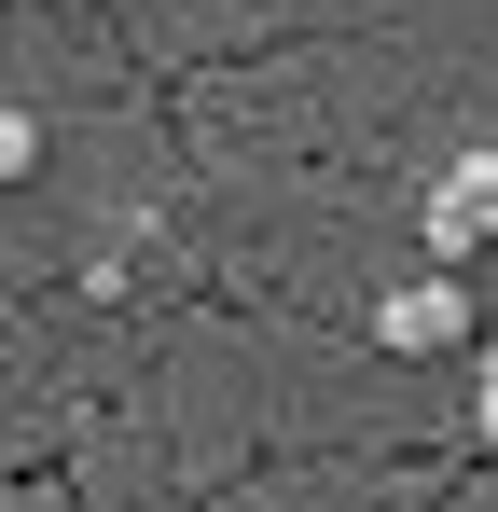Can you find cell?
Here are the masks:
<instances>
[{
    "mask_svg": "<svg viewBox=\"0 0 498 512\" xmlns=\"http://www.w3.org/2000/svg\"><path fill=\"white\" fill-rule=\"evenodd\" d=\"M415 236L443 263H471V250H498V153H457V167L429 180V208H415Z\"/></svg>",
    "mask_w": 498,
    "mask_h": 512,
    "instance_id": "1",
    "label": "cell"
},
{
    "mask_svg": "<svg viewBox=\"0 0 498 512\" xmlns=\"http://www.w3.org/2000/svg\"><path fill=\"white\" fill-rule=\"evenodd\" d=\"M56 14H83V0H56Z\"/></svg>",
    "mask_w": 498,
    "mask_h": 512,
    "instance_id": "6",
    "label": "cell"
},
{
    "mask_svg": "<svg viewBox=\"0 0 498 512\" xmlns=\"http://www.w3.org/2000/svg\"><path fill=\"white\" fill-rule=\"evenodd\" d=\"M485 374H498V333H485Z\"/></svg>",
    "mask_w": 498,
    "mask_h": 512,
    "instance_id": "5",
    "label": "cell"
},
{
    "mask_svg": "<svg viewBox=\"0 0 498 512\" xmlns=\"http://www.w3.org/2000/svg\"><path fill=\"white\" fill-rule=\"evenodd\" d=\"M471 429H485V443H498V374H485V402H471Z\"/></svg>",
    "mask_w": 498,
    "mask_h": 512,
    "instance_id": "4",
    "label": "cell"
},
{
    "mask_svg": "<svg viewBox=\"0 0 498 512\" xmlns=\"http://www.w3.org/2000/svg\"><path fill=\"white\" fill-rule=\"evenodd\" d=\"M42 167V125H28V111H0V180H28Z\"/></svg>",
    "mask_w": 498,
    "mask_h": 512,
    "instance_id": "3",
    "label": "cell"
},
{
    "mask_svg": "<svg viewBox=\"0 0 498 512\" xmlns=\"http://www.w3.org/2000/svg\"><path fill=\"white\" fill-rule=\"evenodd\" d=\"M374 346H388V360H443V346H471V291H457V277H402V291L374 305Z\"/></svg>",
    "mask_w": 498,
    "mask_h": 512,
    "instance_id": "2",
    "label": "cell"
}]
</instances>
